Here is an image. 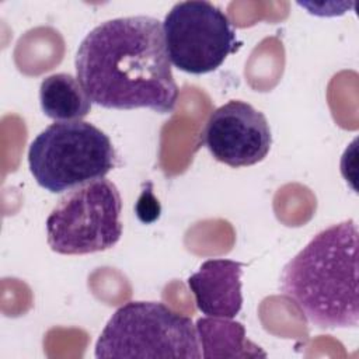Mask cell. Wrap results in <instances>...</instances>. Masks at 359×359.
<instances>
[{
  "label": "cell",
  "mask_w": 359,
  "mask_h": 359,
  "mask_svg": "<svg viewBox=\"0 0 359 359\" xmlns=\"http://www.w3.org/2000/svg\"><path fill=\"white\" fill-rule=\"evenodd\" d=\"M76 74L91 102L108 109L174 111L178 86L163 24L149 15L108 20L79 45Z\"/></svg>",
  "instance_id": "6da1fadb"
},
{
  "label": "cell",
  "mask_w": 359,
  "mask_h": 359,
  "mask_svg": "<svg viewBox=\"0 0 359 359\" xmlns=\"http://www.w3.org/2000/svg\"><path fill=\"white\" fill-rule=\"evenodd\" d=\"M280 290L309 323L320 328L359 324L358 226L349 219L332 224L283 268Z\"/></svg>",
  "instance_id": "7a4b0ae2"
},
{
  "label": "cell",
  "mask_w": 359,
  "mask_h": 359,
  "mask_svg": "<svg viewBox=\"0 0 359 359\" xmlns=\"http://www.w3.org/2000/svg\"><path fill=\"white\" fill-rule=\"evenodd\" d=\"M28 165L39 187L62 194L104 178L116 165V153L90 122H55L31 142Z\"/></svg>",
  "instance_id": "3957f363"
},
{
  "label": "cell",
  "mask_w": 359,
  "mask_h": 359,
  "mask_svg": "<svg viewBox=\"0 0 359 359\" xmlns=\"http://www.w3.org/2000/svg\"><path fill=\"white\" fill-rule=\"evenodd\" d=\"M95 358H202L192 320L161 302H128L104 327Z\"/></svg>",
  "instance_id": "277c9868"
},
{
  "label": "cell",
  "mask_w": 359,
  "mask_h": 359,
  "mask_svg": "<svg viewBox=\"0 0 359 359\" xmlns=\"http://www.w3.org/2000/svg\"><path fill=\"white\" fill-rule=\"evenodd\" d=\"M122 199L105 178L70 191L46 219V241L63 255H84L112 248L122 236Z\"/></svg>",
  "instance_id": "5b68a950"
},
{
  "label": "cell",
  "mask_w": 359,
  "mask_h": 359,
  "mask_svg": "<svg viewBox=\"0 0 359 359\" xmlns=\"http://www.w3.org/2000/svg\"><path fill=\"white\" fill-rule=\"evenodd\" d=\"M163 32L170 62L189 74L216 70L241 45L229 17L205 0L174 4L164 18Z\"/></svg>",
  "instance_id": "8992f818"
},
{
  "label": "cell",
  "mask_w": 359,
  "mask_h": 359,
  "mask_svg": "<svg viewBox=\"0 0 359 359\" xmlns=\"http://www.w3.org/2000/svg\"><path fill=\"white\" fill-rule=\"evenodd\" d=\"M201 140L215 160L240 168L254 165L266 157L272 135L261 111L248 102L231 100L210 114Z\"/></svg>",
  "instance_id": "52a82bcc"
},
{
  "label": "cell",
  "mask_w": 359,
  "mask_h": 359,
  "mask_svg": "<svg viewBox=\"0 0 359 359\" xmlns=\"http://www.w3.org/2000/svg\"><path fill=\"white\" fill-rule=\"evenodd\" d=\"M243 266L241 262L233 259H206L198 272L188 278V287L202 314L234 318L240 313L243 307Z\"/></svg>",
  "instance_id": "ba28073f"
},
{
  "label": "cell",
  "mask_w": 359,
  "mask_h": 359,
  "mask_svg": "<svg viewBox=\"0 0 359 359\" xmlns=\"http://www.w3.org/2000/svg\"><path fill=\"white\" fill-rule=\"evenodd\" d=\"M195 327L202 348L201 353L205 359L266 358V352L247 339L245 328L238 321L206 316L199 318Z\"/></svg>",
  "instance_id": "9c48e42d"
},
{
  "label": "cell",
  "mask_w": 359,
  "mask_h": 359,
  "mask_svg": "<svg viewBox=\"0 0 359 359\" xmlns=\"http://www.w3.org/2000/svg\"><path fill=\"white\" fill-rule=\"evenodd\" d=\"M39 102L43 114L56 122L80 121L91 109V100L80 81L67 73H55L42 80Z\"/></svg>",
  "instance_id": "30bf717a"
},
{
  "label": "cell",
  "mask_w": 359,
  "mask_h": 359,
  "mask_svg": "<svg viewBox=\"0 0 359 359\" xmlns=\"http://www.w3.org/2000/svg\"><path fill=\"white\" fill-rule=\"evenodd\" d=\"M142 196L144 198V201L147 203H144L142 199H139L137 205H136V212H137V216L142 222H153L154 219L158 217L160 215V205H158V201L151 195L150 189L147 191H143Z\"/></svg>",
  "instance_id": "8fae6325"
}]
</instances>
